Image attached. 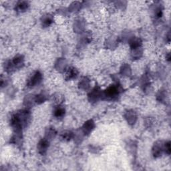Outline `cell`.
<instances>
[{"mask_svg": "<svg viewBox=\"0 0 171 171\" xmlns=\"http://www.w3.org/2000/svg\"><path fill=\"white\" fill-rule=\"evenodd\" d=\"M120 89L117 86H112L108 88L104 92V96H105L106 99H114L116 98L119 94Z\"/></svg>", "mask_w": 171, "mask_h": 171, "instance_id": "6da1fadb", "label": "cell"}, {"mask_svg": "<svg viewBox=\"0 0 171 171\" xmlns=\"http://www.w3.org/2000/svg\"><path fill=\"white\" fill-rule=\"evenodd\" d=\"M42 74L40 72H36L28 81L27 86L30 88L35 87L42 82Z\"/></svg>", "mask_w": 171, "mask_h": 171, "instance_id": "7a4b0ae2", "label": "cell"}, {"mask_svg": "<svg viewBox=\"0 0 171 171\" xmlns=\"http://www.w3.org/2000/svg\"><path fill=\"white\" fill-rule=\"evenodd\" d=\"M49 146V142L47 139H42L38 144V150L41 154L45 153Z\"/></svg>", "mask_w": 171, "mask_h": 171, "instance_id": "3957f363", "label": "cell"}, {"mask_svg": "<svg viewBox=\"0 0 171 171\" xmlns=\"http://www.w3.org/2000/svg\"><path fill=\"white\" fill-rule=\"evenodd\" d=\"M94 127V122L92 120H89L86 122L83 126V131L85 134H88L92 132Z\"/></svg>", "mask_w": 171, "mask_h": 171, "instance_id": "277c9868", "label": "cell"}, {"mask_svg": "<svg viewBox=\"0 0 171 171\" xmlns=\"http://www.w3.org/2000/svg\"><path fill=\"white\" fill-rule=\"evenodd\" d=\"M78 76L77 70L74 68H70L66 72V78L68 80H71L76 78Z\"/></svg>", "mask_w": 171, "mask_h": 171, "instance_id": "5b68a950", "label": "cell"}, {"mask_svg": "<svg viewBox=\"0 0 171 171\" xmlns=\"http://www.w3.org/2000/svg\"><path fill=\"white\" fill-rule=\"evenodd\" d=\"M23 62V59L21 56H17L13 58V61H12L11 64L13 65V67H17L19 68L21 67Z\"/></svg>", "mask_w": 171, "mask_h": 171, "instance_id": "8992f818", "label": "cell"}, {"mask_svg": "<svg viewBox=\"0 0 171 171\" xmlns=\"http://www.w3.org/2000/svg\"><path fill=\"white\" fill-rule=\"evenodd\" d=\"M52 22H53V18L51 15H46L44 16L43 19H42V25H43L44 27H48L51 25Z\"/></svg>", "mask_w": 171, "mask_h": 171, "instance_id": "52a82bcc", "label": "cell"}, {"mask_svg": "<svg viewBox=\"0 0 171 171\" xmlns=\"http://www.w3.org/2000/svg\"><path fill=\"white\" fill-rule=\"evenodd\" d=\"M54 112L55 117L58 118H62L64 116V114H65V109L64 108L61 107V106H58V108H56Z\"/></svg>", "mask_w": 171, "mask_h": 171, "instance_id": "ba28073f", "label": "cell"}, {"mask_svg": "<svg viewBox=\"0 0 171 171\" xmlns=\"http://www.w3.org/2000/svg\"><path fill=\"white\" fill-rule=\"evenodd\" d=\"M164 147H162V145L160 144H155L153 148V154L155 156H158L161 155L162 151H163Z\"/></svg>", "mask_w": 171, "mask_h": 171, "instance_id": "9c48e42d", "label": "cell"}, {"mask_svg": "<svg viewBox=\"0 0 171 171\" xmlns=\"http://www.w3.org/2000/svg\"><path fill=\"white\" fill-rule=\"evenodd\" d=\"M28 3L26 1H19V3L17 4V9L19 10L20 11H25L27 9Z\"/></svg>", "mask_w": 171, "mask_h": 171, "instance_id": "30bf717a", "label": "cell"}, {"mask_svg": "<svg viewBox=\"0 0 171 171\" xmlns=\"http://www.w3.org/2000/svg\"><path fill=\"white\" fill-rule=\"evenodd\" d=\"M100 96V90H98V88H95L91 94H90V97H91V100H97L98 98Z\"/></svg>", "mask_w": 171, "mask_h": 171, "instance_id": "8fae6325", "label": "cell"}, {"mask_svg": "<svg viewBox=\"0 0 171 171\" xmlns=\"http://www.w3.org/2000/svg\"><path fill=\"white\" fill-rule=\"evenodd\" d=\"M62 138H63V139L69 140L73 137V133L70 131H66L64 132V133H62Z\"/></svg>", "mask_w": 171, "mask_h": 171, "instance_id": "7c38bea8", "label": "cell"}, {"mask_svg": "<svg viewBox=\"0 0 171 171\" xmlns=\"http://www.w3.org/2000/svg\"><path fill=\"white\" fill-rule=\"evenodd\" d=\"M45 100H46V96L43 94H40V95L37 96V97L36 98V102H43Z\"/></svg>", "mask_w": 171, "mask_h": 171, "instance_id": "4fadbf2b", "label": "cell"}]
</instances>
